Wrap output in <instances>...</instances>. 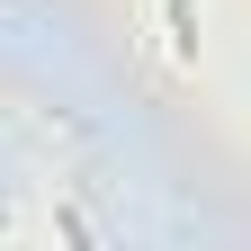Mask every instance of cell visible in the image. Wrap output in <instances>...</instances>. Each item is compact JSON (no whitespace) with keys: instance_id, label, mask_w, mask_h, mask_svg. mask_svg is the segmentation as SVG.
I'll use <instances>...</instances> for the list:
<instances>
[{"instance_id":"obj_1","label":"cell","mask_w":251,"mask_h":251,"mask_svg":"<svg viewBox=\"0 0 251 251\" xmlns=\"http://www.w3.org/2000/svg\"><path fill=\"white\" fill-rule=\"evenodd\" d=\"M171 45L179 63H198V0H171Z\"/></svg>"}]
</instances>
